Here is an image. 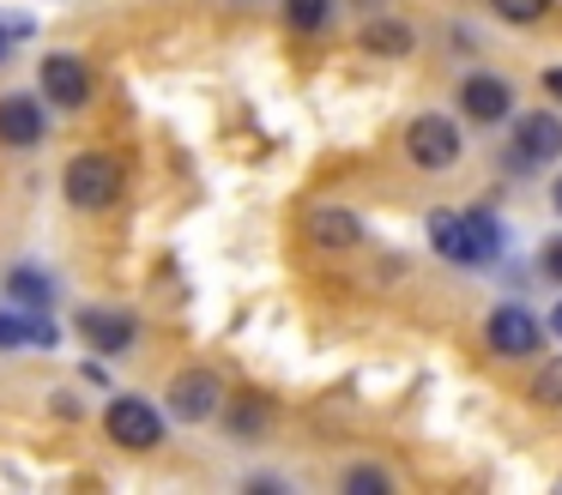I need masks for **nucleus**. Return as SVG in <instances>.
<instances>
[{
    "mask_svg": "<svg viewBox=\"0 0 562 495\" xmlns=\"http://www.w3.org/2000/svg\"><path fill=\"white\" fill-rule=\"evenodd\" d=\"M260 423H267V410H260V405H243V410H236V429H260Z\"/></svg>",
    "mask_w": 562,
    "mask_h": 495,
    "instance_id": "nucleus-21",
    "label": "nucleus"
},
{
    "mask_svg": "<svg viewBox=\"0 0 562 495\" xmlns=\"http://www.w3.org/2000/svg\"><path fill=\"white\" fill-rule=\"evenodd\" d=\"M308 236H315V241H333V248H351V241H357V217H351V212H333V205H327V212L308 217Z\"/></svg>",
    "mask_w": 562,
    "mask_h": 495,
    "instance_id": "nucleus-14",
    "label": "nucleus"
},
{
    "mask_svg": "<svg viewBox=\"0 0 562 495\" xmlns=\"http://www.w3.org/2000/svg\"><path fill=\"white\" fill-rule=\"evenodd\" d=\"M532 398H538V405H562V357H550L544 369H538Z\"/></svg>",
    "mask_w": 562,
    "mask_h": 495,
    "instance_id": "nucleus-17",
    "label": "nucleus"
},
{
    "mask_svg": "<svg viewBox=\"0 0 562 495\" xmlns=\"http://www.w3.org/2000/svg\"><path fill=\"white\" fill-rule=\"evenodd\" d=\"M345 490H369V495H381V490H387V477H381V471H345Z\"/></svg>",
    "mask_w": 562,
    "mask_h": 495,
    "instance_id": "nucleus-19",
    "label": "nucleus"
},
{
    "mask_svg": "<svg viewBox=\"0 0 562 495\" xmlns=\"http://www.w3.org/2000/svg\"><path fill=\"white\" fill-rule=\"evenodd\" d=\"M429 241L453 266H490L502 254V224L490 212H436L429 217Z\"/></svg>",
    "mask_w": 562,
    "mask_h": 495,
    "instance_id": "nucleus-1",
    "label": "nucleus"
},
{
    "mask_svg": "<svg viewBox=\"0 0 562 495\" xmlns=\"http://www.w3.org/2000/svg\"><path fill=\"white\" fill-rule=\"evenodd\" d=\"M460 109H465L472 121H484V127H496V121H508L514 91L496 79V72H472V79L460 85Z\"/></svg>",
    "mask_w": 562,
    "mask_h": 495,
    "instance_id": "nucleus-9",
    "label": "nucleus"
},
{
    "mask_svg": "<svg viewBox=\"0 0 562 495\" xmlns=\"http://www.w3.org/2000/svg\"><path fill=\"white\" fill-rule=\"evenodd\" d=\"M544 91H550V97H562V67H550V72H544Z\"/></svg>",
    "mask_w": 562,
    "mask_h": 495,
    "instance_id": "nucleus-22",
    "label": "nucleus"
},
{
    "mask_svg": "<svg viewBox=\"0 0 562 495\" xmlns=\"http://www.w3.org/2000/svg\"><path fill=\"white\" fill-rule=\"evenodd\" d=\"M538 266H544V278H557V284H562V236H550V241H544Z\"/></svg>",
    "mask_w": 562,
    "mask_h": 495,
    "instance_id": "nucleus-20",
    "label": "nucleus"
},
{
    "mask_svg": "<svg viewBox=\"0 0 562 495\" xmlns=\"http://www.w3.org/2000/svg\"><path fill=\"white\" fill-rule=\"evenodd\" d=\"M218 405H224V386H218V374H206V369H188V374H176V381H170V410H176L182 423H206Z\"/></svg>",
    "mask_w": 562,
    "mask_h": 495,
    "instance_id": "nucleus-6",
    "label": "nucleus"
},
{
    "mask_svg": "<svg viewBox=\"0 0 562 495\" xmlns=\"http://www.w3.org/2000/svg\"><path fill=\"white\" fill-rule=\"evenodd\" d=\"M19 345H43V350L55 345V326L43 320V308L37 314H0V350H19Z\"/></svg>",
    "mask_w": 562,
    "mask_h": 495,
    "instance_id": "nucleus-12",
    "label": "nucleus"
},
{
    "mask_svg": "<svg viewBox=\"0 0 562 495\" xmlns=\"http://www.w3.org/2000/svg\"><path fill=\"white\" fill-rule=\"evenodd\" d=\"M79 338H86L91 350H103V357H122L127 345H134V320L115 308H86L79 314Z\"/></svg>",
    "mask_w": 562,
    "mask_h": 495,
    "instance_id": "nucleus-11",
    "label": "nucleus"
},
{
    "mask_svg": "<svg viewBox=\"0 0 562 495\" xmlns=\"http://www.w3.org/2000/svg\"><path fill=\"white\" fill-rule=\"evenodd\" d=\"M115 193H122V164L110 151H79L67 164V205L103 212V205H115Z\"/></svg>",
    "mask_w": 562,
    "mask_h": 495,
    "instance_id": "nucleus-2",
    "label": "nucleus"
},
{
    "mask_svg": "<svg viewBox=\"0 0 562 495\" xmlns=\"http://www.w3.org/2000/svg\"><path fill=\"white\" fill-rule=\"evenodd\" d=\"M7 296L19 302V308H49L55 302V284L43 272H31V266H19L13 278H7Z\"/></svg>",
    "mask_w": 562,
    "mask_h": 495,
    "instance_id": "nucleus-13",
    "label": "nucleus"
},
{
    "mask_svg": "<svg viewBox=\"0 0 562 495\" xmlns=\"http://www.w3.org/2000/svg\"><path fill=\"white\" fill-rule=\"evenodd\" d=\"M43 97H49L55 109H86L91 97V72L79 55H49L43 60Z\"/></svg>",
    "mask_w": 562,
    "mask_h": 495,
    "instance_id": "nucleus-7",
    "label": "nucleus"
},
{
    "mask_svg": "<svg viewBox=\"0 0 562 495\" xmlns=\"http://www.w3.org/2000/svg\"><path fill=\"white\" fill-rule=\"evenodd\" d=\"M550 157H562V115H550V109H538V115L520 121V133H514V164H550Z\"/></svg>",
    "mask_w": 562,
    "mask_h": 495,
    "instance_id": "nucleus-8",
    "label": "nucleus"
},
{
    "mask_svg": "<svg viewBox=\"0 0 562 495\" xmlns=\"http://www.w3.org/2000/svg\"><path fill=\"white\" fill-rule=\"evenodd\" d=\"M363 43L375 48V55H405V48H412V31L393 24V19H381V24H369V31H363Z\"/></svg>",
    "mask_w": 562,
    "mask_h": 495,
    "instance_id": "nucleus-16",
    "label": "nucleus"
},
{
    "mask_svg": "<svg viewBox=\"0 0 562 495\" xmlns=\"http://www.w3.org/2000/svg\"><path fill=\"white\" fill-rule=\"evenodd\" d=\"M490 7H496L508 24H532V19H544V12H550V0H490Z\"/></svg>",
    "mask_w": 562,
    "mask_h": 495,
    "instance_id": "nucleus-18",
    "label": "nucleus"
},
{
    "mask_svg": "<svg viewBox=\"0 0 562 495\" xmlns=\"http://www.w3.org/2000/svg\"><path fill=\"white\" fill-rule=\"evenodd\" d=\"M7 36H13V24H0V60H7Z\"/></svg>",
    "mask_w": 562,
    "mask_h": 495,
    "instance_id": "nucleus-24",
    "label": "nucleus"
},
{
    "mask_svg": "<svg viewBox=\"0 0 562 495\" xmlns=\"http://www.w3.org/2000/svg\"><path fill=\"white\" fill-rule=\"evenodd\" d=\"M333 19V0H284V24L291 31H321Z\"/></svg>",
    "mask_w": 562,
    "mask_h": 495,
    "instance_id": "nucleus-15",
    "label": "nucleus"
},
{
    "mask_svg": "<svg viewBox=\"0 0 562 495\" xmlns=\"http://www.w3.org/2000/svg\"><path fill=\"white\" fill-rule=\"evenodd\" d=\"M405 157L417 169H429V176H441V169L460 164V127L448 115H417L412 133H405Z\"/></svg>",
    "mask_w": 562,
    "mask_h": 495,
    "instance_id": "nucleus-4",
    "label": "nucleus"
},
{
    "mask_svg": "<svg viewBox=\"0 0 562 495\" xmlns=\"http://www.w3.org/2000/svg\"><path fill=\"white\" fill-rule=\"evenodd\" d=\"M103 429H110V441H115V447H134V453H146V447H158V441H164V417H158V405H151V398H134V393L110 398V410H103Z\"/></svg>",
    "mask_w": 562,
    "mask_h": 495,
    "instance_id": "nucleus-3",
    "label": "nucleus"
},
{
    "mask_svg": "<svg viewBox=\"0 0 562 495\" xmlns=\"http://www.w3.org/2000/svg\"><path fill=\"white\" fill-rule=\"evenodd\" d=\"M484 338H490V350H496V357H532L544 333H538V320L520 308V302H502V308L484 320Z\"/></svg>",
    "mask_w": 562,
    "mask_h": 495,
    "instance_id": "nucleus-5",
    "label": "nucleus"
},
{
    "mask_svg": "<svg viewBox=\"0 0 562 495\" xmlns=\"http://www.w3.org/2000/svg\"><path fill=\"white\" fill-rule=\"evenodd\" d=\"M550 333L562 338V302H557V308H550Z\"/></svg>",
    "mask_w": 562,
    "mask_h": 495,
    "instance_id": "nucleus-23",
    "label": "nucleus"
},
{
    "mask_svg": "<svg viewBox=\"0 0 562 495\" xmlns=\"http://www.w3.org/2000/svg\"><path fill=\"white\" fill-rule=\"evenodd\" d=\"M550 205H557V212H562V176H557V188H550Z\"/></svg>",
    "mask_w": 562,
    "mask_h": 495,
    "instance_id": "nucleus-25",
    "label": "nucleus"
},
{
    "mask_svg": "<svg viewBox=\"0 0 562 495\" xmlns=\"http://www.w3.org/2000/svg\"><path fill=\"white\" fill-rule=\"evenodd\" d=\"M49 133V115L37 97H0V145H37Z\"/></svg>",
    "mask_w": 562,
    "mask_h": 495,
    "instance_id": "nucleus-10",
    "label": "nucleus"
}]
</instances>
